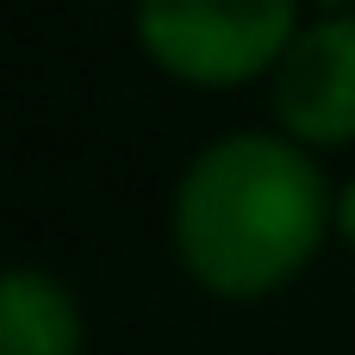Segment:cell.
Returning a JSON list of instances; mask_svg holds the SVG:
<instances>
[{
  "label": "cell",
  "instance_id": "1",
  "mask_svg": "<svg viewBox=\"0 0 355 355\" xmlns=\"http://www.w3.org/2000/svg\"><path fill=\"white\" fill-rule=\"evenodd\" d=\"M331 218L337 206L318 162L275 131H231L175 181V256L218 300L287 287L318 256Z\"/></svg>",
  "mask_w": 355,
  "mask_h": 355
},
{
  "label": "cell",
  "instance_id": "3",
  "mask_svg": "<svg viewBox=\"0 0 355 355\" xmlns=\"http://www.w3.org/2000/svg\"><path fill=\"white\" fill-rule=\"evenodd\" d=\"M275 125L293 144H349L355 137V12L300 25L287 56L268 75Z\"/></svg>",
  "mask_w": 355,
  "mask_h": 355
},
{
  "label": "cell",
  "instance_id": "5",
  "mask_svg": "<svg viewBox=\"0 0 355 355\" xmlns=\"http://www.w3.org/2000/svg\"><path fill=\"white\" fill-rule=\"evenodd\" d=\"M337 231H343V243L355 250V181L343 187V200H337Z\"/></svg>",
  "mask_w": 355,
  "mask_h": 355
},
{
  "label": "cell",
  "instance_id": "2",
  "mask_svg": "<svg viewBox=\"0 0 355 355\" xmlns=\"http://www.w3.org/2000/svg\"><path fill=\"white\" fill-rule=\"evenodd\" d=\"M300 37V0H137V44L193 87L275 75Z\"/></svg>",
  "mask_w": 355,
  "mask_h": 355
},
{
  "label": "cell",
  "instance_id": "4",
  "mask_svg": "<svg viewBox=\"0 0 355 355\" xmlns=\"http://www.w3.org/2000/svg\"><path fill=\"white\" fill-rule=\"evenodd\" d=\"M81 306L44 268H12L0 287V355H81Z\"/></svg>",
  "mask_w": 355,
  "mask_h": 355
}]
</instances>
